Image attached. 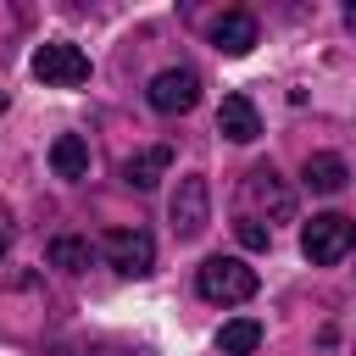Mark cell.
<instances>
[{"mask_svg": "<svg viewBox=\"0 0 356 356\" xmlns=\"http://www.w3.org/2000/svg\"><path fill=\"white\" fill-rule=\"evenodd\" d=\"M239 217H250V222H261V228L295 217V189L278 178V167L261 161V167H250V172L239 178Z\"/></svg>", "mask_w": 356, "mask_h": 356, "instance_id": "obj_1", "label": "cell"}, {"mask_svg": "<svg viewBox=\"0 0 356 356\" xmlns=\"http://www.w3.org/2000/svg\"><path fill=\"white\" fill-rule=\"evenodd\" d=\"M195 289L211 306H239V300L256 295V267H245L239 256H206L195 267Z\"/></svg>", "mask_w": 356, "mask_h": 356, "instance_id": "obj_2", "label": "cell"}, {"mask_svg": "<svg viewBox=\"0 0 356 356\" xmlns=\"http://www.w3.org/2000/svg\"><path fill=\"white\" fill-rule=\"evenodd\" d=\"M350 245H356V222H350V217H339V211H323V217H312V222L300 228V256H306V261H317V267L345 261V256H350Z\"/></svg>", "mask_w": 356, "mask_h": 356, "instance_id": "obj_3", "label": "cell"}, {"mask_svg": "<svg viewBox=\"0 0 356 356\" xmlns=\"http://www.w3.org/2000/svg\"><path fill=\"white\" fill-rule=\"evenodd\" d=\"M167 217H172V234L178 239H200L206 234V222H211V189H206L200 172H184L178 178V189L167 200Z\"/></svg>", "mask_w": 356, "mask_h": 356, "instance_id": "obj_4", "label": "cell"}, {"mask_svg": "<svg viewBox=\"0 0 356 356\" xmlns=\"http://www.w3.org/2000/svg\"><path fill=\"white\" fill-rule=\"evenodd\" d=\"M33 78L39 83H56V89H72V83L89 78V56L78 44H67V39H50V44L33 50Z\"/></svg>", "mask_w": 356, "mask_h": 356, "instance_id": "obj_5", "label": "cell"}, {"mask_svg": "<svg viewBox=\"0 0 356 356\" xmlns=\"http://www.w3.org/2000/svg\"><path fill=\"white\" fill-rule=\"evenodd\" d=\"M100 250H106V261H111L122 278H145V273L156 267V239H150L145 228H111V234L100 239Z\"/></svg>", "mask_w": 356, "mask_h": 356, "instance_id": "obj_6", "label": "cell"}, {"mask_svg": "<svg viewBox=\"0 0 356 356\" xmlns=\"http://www.w3.org/2000/svg\"><path fill=\"white\" fill-rule=\"evenodd\" d=\"M145 100H150L161 117H184V111H195V106H200V78H195L189 67H167V72H156V78H150Z\"/></svg>", "mask_w": 356, "mask_h": 356, "instance_id": "obj_7", "label": "cell"}, {"mask_svg": "<svg viewBox=\"0 0 356 356\" xmlns=\"http://www.w3.org/2000/svg\"><path fill=\"white\" fill-rule=\"evenodd\" d=\"M211 44H217L222 56H250V50H256V17H250V11H222V17L211 22Z\"/></svg>", "mask_w": 356, "mask_h": 356, "instance_id": "obj_8", "label": "cell"}, {"mask_svg": "<svg viewBox=\"0 0 356 356\" xmlns=\"http://www.w3.org/2000/svg\"><path fill=\"white\" fill-rule=\"evenodd\" d=\"M217 134H222V139H234V145H250V139L261 134V117H256V106H250L245 95H228V100L217 106Z\"/></svg>", "mask_w": 356, "mask_h": 356, "instance_id": "obj_9", "label": "cell"}, {"mask_svg": "<svg viewBox=\"0 0 356 356\" xmlns=\"http://www.w3.org/2000/svg\"><path fill=\"white\" fill-rule=\"evenodd\" d=\"M300 178H306V189H312V195H339L350 172H345V161H339L334 150H317V156H306Z\"/></svg>", "mask_w": 356, "mask_h": 356, "instance_id": "obj_10", "label": "cell"}, {"mask_svg": "<svg viewBox=\"0 0 356 356\" xmlns=\"http://www.w3.org/2000/svg\"><path fill=\"white\" fill-rule=\"evenodd\" d=\"M50 167H56V178H83V172H89V145H83V134H56Z\"/></svg>", "mask_w": 356, "mask_h": 356, "instance_id": "obj_11", "label": "cell"}, {"mask_svg": "<svg viewBox=\"0 0 356 356\" xmlns=\"http://www.w3.org/2000/svg\"><path fill=\"white\" fill-rule=\"evenodd\" d=\"M167 167H172V150H167V145H150V150H139V156L122 167V178H128L134 189H156Z\"/></svg>", "mask_w": 356, "mask_h": 356, "instance_id": "obj_12", "label": "cell"}, {"mask_svg": "<svg viewBox=\"0 0 356 356\" xmlns=\"http://www.w3.org/2000/svg\"><path fill=\"white\" fill-rule=\"evenodd\" d=\"M256 345H261V323L256 317H234V323L217 328V350L222 356H256Z\"/></svg>", "mask_w": 356, "mask_h": 356, "instance_id": "obj_13", "label": "cell"}, {"mask_svg": "<svg viewBox=\"0 0 356 356\" xmlns=\"http://www.w3.org/2000/svg\"><path fill=\"white\" fill-rule=\"evenodd\" d=\"M95 261V245L83 239V234H56L50 239V267H61V273H83Z\"/></svg>", "mask_w": 356, "mask_h": 356, "instance_id": "obj_14", "label": "cell"}, {"mask_svg": "<svg viewBox=\"0 0 356 356\" xmlns=\"http://www.w3.org/2000/svg\"><path fill=\"white\" fill-rule=\"evenodd\" d=\"M234 234H239V245H245V250H267V245H273V228H261V222H250V217H239V222H234Z\"/></svg>", "mask_w": 356, "mask_h": 356, "instance_id": "obj_15", "label": "cell"}, {"mask_svg": "<svg viewBox=\"0 0 356 356\" xmlns=\"http://www.w3.org/2000/svg\"><path fill=\"white\" fill-rule=\"evenodd\" d=\"M345 28H356V0H350V6H345Z\"/></svg>", "mask_w": 356, "mask_h": 356, "instance_id": "obj_16", "label": "cell"}, {"mask_svg": "<svg viewBox=\"0 0 356 356\" xmlns=\"http://www.w3.org/2000/svg\"><path fill=\"white\" fill-rule=\"evenodd\" d=\"M6 245H11V234H6V228H0V256H6Z\"/></svg>", "mask_w": 356, "mask_h": 356, "instance_id": "obj_17", "label": "cell"}, {"mask_svg": "<svg viewBox=\"0 0 356 356\" xmlns=\"http://www.w3.org/2000/svg\"><path fill=\"white\" fill-rule=\"evenodd\" d=\"M6 106H11V100H6V89H0V111H6Z\"/></svg>", "mask_w": 356, "mask_h": 356, "instance_id": "obj_18", "label": "cell"}]
</instances>
